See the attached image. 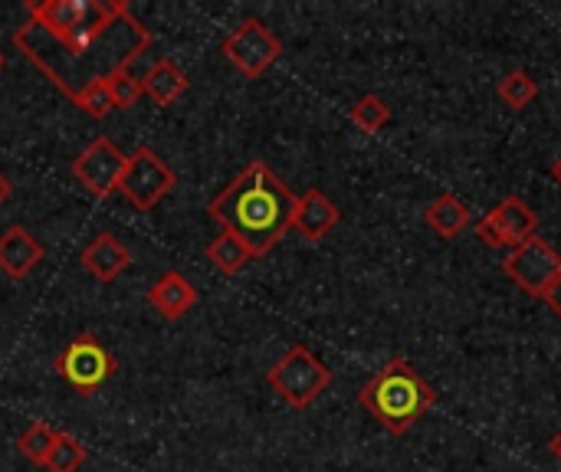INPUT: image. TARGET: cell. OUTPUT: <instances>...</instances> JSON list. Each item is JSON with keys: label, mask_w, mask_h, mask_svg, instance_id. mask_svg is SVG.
I'll return each mask as SVG.
<instances>
[{"label": "cell", "mask_w": 561, "mask_h": 472, "mask_svg": "<svg viewBox=\"0 0 561 472\" xmlns=\"http://www.w3.org/2000/svg\"><path fill=\"white\" fill-rule=\"evenodd\" d=\"M13 46L62 95L76 99V92L85 89L89 82L108 79L112 72L128 69L151 46V33L122 0V7L112 16L92 20L62 36H53L26 20L13 33Z\"/></svg>", "instance_id": "obj_1"}, {"label": "cell", "mask_w": 561, "mask_h": 472, "mask_svg": "<svg viewBox=\"0 0 561 472\" xmlns=\"http://www.w3.org/2000/svg\"><path fill=\"white\" fill-rule=\"evenodd\" d=\"M296 204L299 197L273 174V168L266 161H253L207 204V214L256 260L293 230Z\"/></svg>", "instance_id": "obj_2"}, {"label": "cell", "mask_w": 561, "mask_h": 472, "mask_svg": "<svg viewBox=\"0 0 561 472\" xmlns=\"http://www.w3.org/2000/svg\"><path fill=\"white\" fill-rule=\"evenodd\" d=\"M358 404L394 437H404L434 404V388L404 358H391L358 394Z\"/></svg>", "instance_id": "obj_3"}, {"label": "cell", "mask_w": 561, "mask_h": 472, "mask_svg": "<svg viewBox=\"0 0 561 472\" xmlns=\"http://www.w3.org/2000/svg\"><path fill=\"white\" fill-rule=\"evenodd\" d=\"M266 384L296 411L316 404L329 384H332V371L306 348V345H293L270 371H266Z\"/></svg>", "instance_id": "obj_4"}, {"label": "cell", "mask_w": 561, "mask_h": 472, "mask_svg": "<svg viewBox=\"0 0 561 472\" xmlns=\"http://www.w3.org/2000/svg\"><path fill=\"white\" fill-rule=\"evenodd\" d=\"M178 184V174L171 171V164L164 158H158L154 148L138 145L128 158H125V171L118 177V194L135 207V210H151L158 207V200H164Z\"/></svg>", "instance_id": "obj_5"}, {"label": "cell", "mask_w": 561, "mask_h": 472, "mask_svg": "<svg viewBox=\"0 0 561 472\" xmlns=\"http://www.w3.org/2000/svg\"><path fill=\"white\" fill-rule=\"evenodd\" d=\"M115 368L118 365L112 352L102 342H95V335H76L56 358L59 378L79 394H95L115 375Z\"/></svg>", "instance_id": "obj_6"}, {"label": "cell", "mask_w": 561, "mask_h": 472, "mask_svg": "<svg viewBox=\"0 0 561 472\" xmlns=\"http://www.w3.org/2000/svg\"><path fill=\"white\" fill-rule=\"evenodd\" d=\"M503 273L533 299H546L549 289L559 283L561 276V256L552 250V243H546L542 237H533L526 243H519L506 260H503Z\"/></svg>", "instance_id": "obj_7"}, {"label": "cell", "mask_w": 561, "mask_h": 472, "mask_svg": "<svg viewBox=\"0 0 561 472\" xmlns=\"http://www.w3.org/2000/svg\"><path fill=\"white\" fill-rule=\"evenodd\" d=\"M224 56L237 66V72H243L247 79H260L279 56H283V43L279 36L263 23V20H243L227 39H224Z\"/></svg>", "instance_id": "obj_8"}, {"label": "cell", "mask_w": 561, "mask_h": 472, "mask_svg": "<svg viewBox=\"0 0 561 472\" xmlns=\"http://www.w3.org/2000/svg\"><path fill=\"white\" fill-rule=\"evenodd\" d=\"M473 227H477V237L486 246H493V250H503V246L516 250L519 243H526V240H533L539 233V217H536V210L523 197L510 194L490 214H483Z\"/></svg>", "instance_id": "obj_9"}, {"label": "cell", "mask_w": 561, "mask_h": 472, "mask_svg": "<svg viewBox=\"0 0 561 472\" xmlns=\"http://www.w3.org/2000/svg\"><path fill=\"white\" fill-rule=\"evenodd\" d=\"M125 151L112 141V138H105V135H99V138H92L76 158H72V164H69V171H72V177L92 194V197H108V194H115V187H118V177H122V171H125Z\"/></svg>", "instance_id": "obj_10"}, {"label": "cell", "mask_w": 561, "mask_h": 472, "mask_svg": "<svg viewBox=\"0 0 561 472\" xmlns=\"http://www.w3.org/2000/svg\"><path fill=\"white\" fill-rule=\"evenodd\" d=\"M118 7H122V0H30L26 20L53 36H62L76 26L112 16Z\"/></svg>", "instance_id": "obj_11"}, {"label": "cell", "mask_w": 561, "mask_h": 472, "mask_svg": "<svg viewBox=\"0 0 561 472\" xmlns=\"http://www.w3.org/2000/svg\"><path fill=\"white\" fill-rule=\"evenodd\" d=\"M339 220H342L339 204L329 194H322L319 187H309L299 197V204H296L293 230H299L309 243H319V240H325L339 227Z\"/></svg>", "instance_id": "obj_12"}, {"label": "cell", "mask_w": 561, "mask_h": 472, "mask_svg": "<svg viewBox=\"0 0 561 472\" xmlns=\"http://www.w3.org/2000/svg\"><path fill=\"white\" fill-rule=\"evenodd\" d=\"M197 302H201L197 286H194L187 276H181L178 269H168V273L148 289V306H151L158 315H164L168 322L184 319Z\"/></svg>", "instance_id": "obj_13"}, {"label": "cell", "mask_w": 561, "mask_h": 472, "mask_svg": "<svg viewBox=\"0 0 561 472\" xmlns=\"http://www.w3.org/2000/svg\"><path fill=\"white\" fill-rule=\"evenodd\" d=\"M43 263V243L26 227H7L0 233V269L10 279H26Z\"/></svg>", "instance_id": "obj_14"}, {"label": "cell", "mask_w": 561, "mask_h": 472, "mask_svg": "<svg viewBox=\"0 0 561 472\" xmlns=\"http://www.w3.org/2000/svg\"><path fill=\"white\" fill-rule=\"evenodd\" d=\"M79 263L99 279V283H115L128 266H131V250L115 237V233H99L82 253Z\"/></svg>", "instance_id": "obj_15"}, {"label": "cell", "mask_w": 561, "mask_h": 472, "mask_svg": "<svg viewBox=\"0 0 561 472\" xmlns=\"http://www.w3.org/2000/svg\"><path fill=\"white\" fill-rule=\"evenodd\" d=\"M187 89H191L187 72H184L174 59H168V56H161L158 62H151L148 72L141 76V92H145L154 105H174Z\"/></svg>", "instance_id": "obj_16"}, {"label": "cell", "mask_w": 561, "mask_h": 472, "mask_svg": "<svg viewBox=\"0 0 561 472\" xmlns=\"http://www.w3.org/2000/svg\"><path fill=\"white\" fill-rule=\"evenodd\" d=\"M424 223H427L440 240H454V237H460V233L473 223V214H470V207H467L460 197H454V194H440L437 200H431V204H427V210H424Z\"/></svg>", "instance_id": "obj_17"}, {"label": "cell", "mask_w": 561, "mask_h": 472, "mask_svg": "<svg viewBox=\"0 0 561 472\" xmlns=\"http://www.w3.org/2000/svg\"><path fill=\"white\" fill-rule=\"evenodd\" d=\"M207 260L214 263V269H220L224 276H237V273H243L247 269V263L253 260V253L233 237V233H220V237H214L210 243H207Z\"/></svg>", "instance_id": "obj_18"}, {"label": "cell", "mask_w": 561, "mask_h": 472, "mask_svg": "<svg viewBox=\"0 0 561 472\" xmlns=\"http://www.w3.org/2000/svg\"><path fill=\"white\" fill-rule=\"evenodd\" d=\"M496 95H500L503 105H510L513 112H523V108H529V105L536 102L539 85H536V79H533L526 69H513V72H506V76L500 79Z\"/></svg>", "instance_id": "obj_19"}, {"label": "cell", "mask_w": 561, "mask_h": 472, "mask_svg": "<svg viewBox=\"0 0 561 472\" xmlns=\"http://www.w3.org/2000/svg\"><path fill=\"white\" fill-rule=\"evenodd\" d=\"M348 118L362 128V131H368V135H375V131H381L388 122H391V105L381 99V95H362L352 108H348Z\"/></svg>", "instance_id": "obj_20"}, {"label": "cell", "mask_w": 561, "mask_h": 472, "mask_svg": "<svg viewBox=\"0 0 561 472\" xmlns=\"http://www.w3.org/2000/svg\"><path fill=\"white\" fill-rule=\"evenodd\" d=\"M85 463V447L69 437V434H59L56 430V440H53V450L43 463L46 472H79V467Z\"/></svg>", "instance_id": "obj_21"}, {"label": "cell", "mask_w": 561, "mask_h": 472, "mask_svg": "<svg viewBox=\"0 0 561 472\" xmlns=\"http://www.w3.org/2000/svg\"><path fill=\"white\" fill-rule=\"evenodd\" d=\"M53 440H56V430H49L46 424H30L20 437H16V450H20V457H26L30 463H36V467H43L46 463V457H49V450H53Z\"/></svg>", "instance_id": "obj_22"}, {"label": "cell", "mask_w": 561, "mask_h": 472, "mask_svg": "<svg viewBox=\"0 0 561 472\" xmlns=\"http://www.w3.org/2000/svg\"><path fill=\"white\" fill-rule=\"evenodd\" d=\"M105 82H108V92H112V105H115L118 112L135 108L138 99L145 95V92H141V76H131V69H118V72H112Z\"/></svg>", "instance_id": "obj_23"}, {"label": "cell", "mask_w": 561, "mask_h": 472, "mask_svg": "<svg viewBox=\"0 0 561 472\" xmlns=\"http://www.w3.org/2000/svg\"><path fill=\"white\" fill-rule=\"evenodd\" d=\"M85 115H92V118H105L115 105H112V92H108V82L105 79H95V82H89L85 89H79L76 92V99H72Z\"/></svg>", "instance_id": "obj_24"}, {"label": "cell", "mask_w": 561, "mask_h": 472, "mask_svg": "<svg viewBox=\"0 0 561 472\" xmlns=\"http://www.w3.org/2000/svg\"><path fill=\"white\" fill-rule=\"evenodd\" d=\"M546 302H549V309H552V312H556V315L561 319V276H559V283H556V286L549 289Z\"/></svg>", "instance_id": "obj_25"}, {"label": "cell", "mask_w": 561, "mask_h": 472, "mask_svg": "<svg viewBox=\"0 0 561 472\" xmlns=\"http://www.w3.org/2000/svg\"><path fill=\"white\" fill-rule=\"evenodd\" d=\"M10 194H13V184H10V181H7V177L0 174V207H3L7 200H10Z\"/></svg>", "instance_id": "obj_26"}, {"label": "cell", "mask_w": 561, "mask_h": 472, "mask_svg": "<svg viewBox=\"0 0 561 472\" xmlns=\"http://www.w3.org/2000/svg\"><path fill=\"white\" fill-rule=\"evenodd\" d=\"M549 450H552V457L561 463V430L552 437V440H549Z\"/></svg>", "instance_id": "obj_27"}, {"label": "cell", "mask_w": 561, "mask_h": 472, "mask_svg": "<svg viewBox=\"0 0 561 472\" xmlns=\"http://www.w3.org/2000/svg\"><path fill=\"white\" fill-rule=\"evenodd\" d=\"M552 181H556V184L561 187V154L556 158V161H552Z\"/></svg>", "instance_id": "obj_28"}, {"label": "cell", "mask_w": 561, "mask_h": 472, "mask_svg": "<svg viewBox=\"0 0 561 472\" xmlns=\"http://www.w3.org/2000/svg\"><path fill=\"white\" fill-rule=\"evenodd\" d=\"M3 66H7V59H3V53H0V72H3Z\"/></svg>", "instance_id": "obj_29"}]
</instances>
